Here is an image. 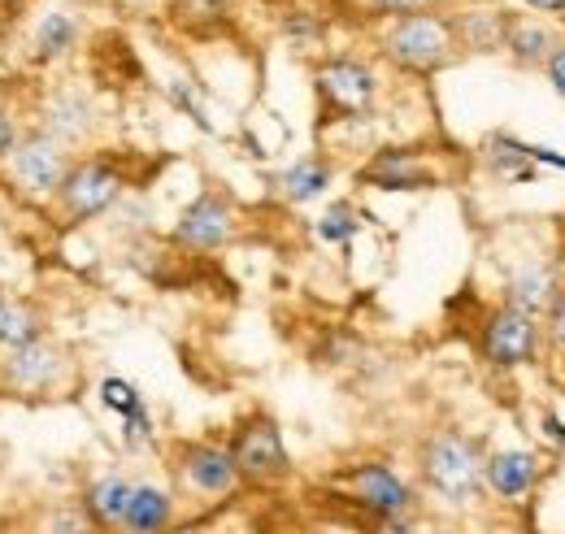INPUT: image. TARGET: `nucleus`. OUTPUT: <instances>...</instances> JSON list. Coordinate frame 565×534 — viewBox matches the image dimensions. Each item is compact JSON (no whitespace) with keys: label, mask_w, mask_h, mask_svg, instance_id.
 <instances>
[{"label":"nucleus","mask_w":565,"mask_h":534,"mask_svg":"<svg viewBox=\"0 0 565 534\" xmlns=\"http://www.w3.org/2000/svg\"><path fill=\"white\" fill-rule=\"evenodd\" d=\"M361 231H365V209H361L356 201H349V196L327 201V209L313 217V239H318L322 248H340V253H349Z\"/></svg>","instance_id":"b1692460"},{"label":"nucleus","mask_w":565,"mask_h":534,"mask_svg":"<svg viewBox=\"0 0 565 534\" xmlns=\"http://www.w3.org/2000/svg\"><path fill=\"white\" fill-rule=\"evenodd\" d=\"M361 534H426L423 517H401V522H365Z\"/></svg>","instance_id":"72a5a7b5"},{"label":"nucleus","mask_w":565,"mask_h":534,"mask_svg":"<svg viewBox=\"0 0 565 534\" xmlns=\"http://www.w3.org/2000/svg\"><path fill=\"white\" fill-rule=\"evenodd\" d=\"M353 179H356V188H365V192H387V196L435 192V188L444 183L439 165L426 157L423 148H409V143L374 148V152L353 170Z\"/></svg>","instance_id":"4468645a"},{"label":"nucleus","mask_w":565,"mask_h":534,"mask_svg":"<svg viewBox=\"0 0 565 534\" xmlns=\"http://www.w3.org/2000/svg\"><path fill=\"white\" fill-rule=\"evenodd\" d=\"M74 157L66 143H57L49 131H40L35 122L26 127L22 135V143L13 148V157L4 161V183L22 196V201L31 204H53L57 201V192H62V183H66V174H71Z\"/></svg>","instance_id":"9d476101"},{"label":"nucleus","mask_w":565,"mask_h":534,"mask_svg":"<svg viewBox=\"0 0 565 534\" xmlns=\"http://www.w3.org/2000/svg\"><path fill=\"white\" fill-rule=\"evenodd\" d=\"M166 469H170V482L183 495V504L213 509V504H226L231 495L244 491V478L235 469L226 439H213V435L174 439L166 448Z\"/></svg>","instance_id":"39448f33"},{"label":"nucleus","mask_w":565,"mask_h":534,"mask_svg":"<svg viewBox=\"0 0 565 534\" xmlns=\"http://www.w3.org/2000/svg\"><path fill=\"white\" fill-rule=\"evenodd\" d=\"M331 482L340 487L349 509H356L365 522L426 517L423 487L414 482V473H405L392 457H356Z\"/></svg>","instance_id":"20e7f679"},{"label":"nucleus","mask_w":565,"mask_h":534,"mask_svg":"<svg viewBox=\"0 0 565 534\" xmlns=\"http://www.w3.org/2000/svg\"><path fill=\"white\" fill-rule=\"evenodd\" d=\"M335 179H340V165H335L331 152H305V157H296V161L282 165L279 174L270 179V188H275V196L287 209H309V204L331 196Z\"/></svg>","instance_id":"a211bd4d"},{"label":"nucleus","mask_w":565,"mask_h":534,"mask_svg":"<svg viewBox=\"0 0 565 534\" xmlns=\"http://www.w3.org/2000/svg\"><path fill=\"white\" fill-rule=\"evenodd\" d=\"M365 361V343L349 331H331L318 348V365H331V370H356Z\"/></svg>","instance_id":"c85d7f7f"},{"label":"nucleus","mask_w":565,"mask_h":534,"mask_svg":"<svg viewBox=\"0 0 565 534\" xmlns=\"http://www.w3.org/2000/svg\"><path fill=\"white\" fill-rule=\"evenodd\" d=\"M540 322H544V348L565 361V291L553 300V309H548Z\"/></svg>","instance_id":"2f4dec72"},{"label":"nucleus","mask_w":565,"mask_h":534,"mask_svg":"<svg viewBox=\"0 0 565 534\" xmlns=\"http://www.w3.org/2000/svg\"><path fill=\"white\" fill-rule=\"evenodd\" d=\"M565 291V257L562 253H540V257H522L504 269L500 278V300L531 313V318H544L553 309V300Z\"/></svg>","instance_id":"2eb2a0df"},{"label":"nucleus","mask_w":565,"mask_h":534,"mask_svg":"<svg viewBox=\"0 0 565 534\" xmlns=\"http://www.w3.org/2000/svg\"><path fill=\"white\" fill-rule=\"evenodd\" d=\"M244 231V209L231 192L222 188H201L192 201L179 209L174 226H170V239L174 248L192 253V257H213L222 248H231Z\"/></svg>","instance_id":"9b49d317"},{"label":"nucleus","mask_w":565,"mask_h":534,"mask_svg":"<svg viewBox=\"0 0 565 534\" xmlns=\"http://www.w3.org/2000/svg\"><path fill=\"white\" fill-rule=\"evenodd\" d=\"M479 161H483V170H488L492 179L513 183V188H526V183L540 179V165L531 161V139H522V135H513V131L483 135Z\"/></svg>","instance_id":"4be33fe9"},{"label":"nucleus","mask_w":565,"mask_h":534,"mask_svg":"<svg viewBox=\"0 0 565 534\" xmlns=\"http://www.w3.org/2000/svg\"><path fill=\"white\" fill-rule=\"evenodd\" d=\"M548 473H553V457H544L535 448H488V466H483L488 504L500 513L531 509V500Z\"/></svg>","instance_id":"ddd939ff"},{"label":"nucleus","mask_w":565,"mask_h":534,"mask_svg":"<svg viewBox=\"0 0 565 534\" xmlns=\"http://www.w3.org/2000/svg\"><path fill=\"white\" fill-rule=\"evenodd\" d=\"M475 352L483 370L504 374V378L535 370L544 356V322L504 300H492L475 313Z\"/></svg>","instance_id":"0eeeda50"},{"label":"nucleus","mask_w":565,"mask_h":534,"mask_svg":"<svg viewBox=\"0 0 565 534\" xmlns=\"http://www.w3.org/2000/svg\"><path fill=\"white\" fill-rule=\"evenodd\" d=\"M452 13V31H457V49L461 57H492L504 49V31L513 22L509 9L500 4H461V9H448Z\"/></svg>","instance_id":"412c9836"},{"label":"nucleus","mask_w":565,"mask_h":534,"mask_svg":"<svg viewBox=\"0 0 565 534\" xmlns=\"http://www.w3.org/2000/svg\"><path fill=\"white\" fill-rule=\"evenodd\" d=\"M78 383V356L57 334L0 352V396L9 400H62Z\"/></svg>","instance_id":"423d86ee"},{"label":"nucleus","mask_w":565,"mask_h":534,"mask_svg":"<svg viewBox=\"0 0 565 534\" xmlns=\"http://www.w3.org/2000/svg\"><path fill=\"white\" fill-rule=\"evenodd\" d=\"M83 22H78V13L71 9H44L35 22H31V35H26V57L35 62V66L53 70V66H66L78 57V49H83Z\"/></svg>","instance_id":"6ab92c4d"},{"label":"nucleus","mask_w":565,"mask_h":534,"mask_svg":"<svg viewBox=\"0 0 565 534\" xmlns=\"http://www.w3.org/2000/svg\"><path fill=\"white\" fill-rule=\"evenodd\" d=\"M127 192H131V174H127L122 157H114L105 148H92V152L74 157L53 209L62 213L66 226H87V222L109 217L118 204L127 201Z\"/></svg>","instance_id":"6e6552de"},{"label":"nucleus","mask_w":565,"mask_h":534,"mask_svg":"<svg viewBox=\"0 0 565 534\" xmlns=\"http://www.w3.org/2000/svg\"><path fill=\"white\" fill-rule=\"evenodd\" d=\"M35 534H100L92 526V517L83 513V504L78 500H57V504H49L44 513H40V526Z\"/></svg>","instance_id":"a878e982"},{"label":"nucleus","mask_w":565,"mask_h":534,"mask_svg":"<svg viewBox=\"0 0 565 534\" xmlns=\"http://www.w3.org/2000/svg\"><path fill=\"white\" fill-rule=\"evenodd\" d=\"M483 466L488 439L457 421L430 426L414 444V482L423 487L426 509H439L448 517H475L488 509Z\"/></svg>","instance_id":"f257e3e1"},{"label":"nucleus","mask_w":565,"mask_h":534,"mask_svg":"<svg viewBox=\"0 0 565 534\" xmlns=\"http://www.w3.org/2000/svg\"><path fill=\"white\" fill-rule=\"evenodd\" d=\"M62 4H96V0H62Z\"/></svg>","instance_id":"a19ab883"},{"label":"nucleus","mask_w":565,"mask_h":534,"mask_svg":"<svg viewBox=\"0 0 565 534\" xmlns=\"http://www.w3.org/2000/svg\"><path fill=\"white\" fill-rule=\"evenodd\" d=\"M544 78H548L553 96H557V100H565V40L557 44V53L548 57V66H544Z\"/></svg>","instance_id":"f704fd0d"},{"label":"nucleus","mask_w":565,"mask_h":534,"mask_svg":"<svg viewBox=\"0 0 565 534\" xmlns=\"http://www.w3.org/2000/svg\"><path fill=\"white\" fill-rule=\"evenodd\" d=\"M562 40H565V31L557 22L535 18V13H513V22H509V31H504L500 57L513 70H544Z\"/></svg>","instance_id":"aec40b11"},{"label":"nucleus","mask_w":565,"mask_h":534,"mask_svg":"<svg viewBox=\"0 0 565 534\" xmlns=\"http://www.w3.org/2000/svg\"><path fill=\"white\" fill-rule=\"evenodd\" d=\"M40 131H49L57 143H66L71 152H92L96 139L105 131V109L96 100V92L87 83H53L31 118Z\"/></svg>","instance_id":"f8f14e48"},{"label":"nucleus","mask_w":565,"mask_h":534,"mask_svg":"<svg viewBox=\"0 0 565 534\" xmlns=\"http://www.w3.org/2000/svg\"><path fill=\"white\" fill-rule=\"evenodd\" d=\"M522 4H526L535 18H548V22H557L565 13V0H522Z\"/></svg>","instance_id":"4c0bfd02"},{"label":"nucleus","mask_w":565,"mask_h":534,"mask_svg":"<svg viewBox=\"0 0 565 534\" xmlns=\"http://www.w3.org/2000/svg\"><path fill=\"white\" fill-rule=\"evenodd\" d=\"M96 400L100 408L114 417V421H122V417H131V413H140L143 404V392L131 383V378H122V374H105L100 383H96Z\"/></svg>","instance_id":"393cba45"},{"label":"nucleus","mask_w":565,"mask_h":534,"mask_svg":"<svg viewBox=\"0 0 565 534\" xmlns=\"http://www.w3.org/2000/svg\"><path fill=\"white\" fill-rule=\"evenodd\" d=\"M540 439H544L557 457H565V417L562 413H553V408L540 413Z\"/></svg>","instance_id":"473e14b6"},{"label":"nucleus","mask_w":565,"mask_h":534,"mask_svg":"<svg viewBox=\"0 0 565 534\" xmlns=\"http://www.w3.org/2000/svg\"><path fill=\"white\" fill-rule=\"evenodd\" d=\"M183 509L188 504L170 478L136 473V491H131V504H127L118 534H174L183 522Z\"/></svg>","instance_id":"dca6fc26"},{"label":"nucleus","mask_w":565,"mask_h":534,"mask_svg":"<svg viewBox=\"0 0 565 534\" xmlns=\"http://www.w3.org/2000/svg\"><path fill=\"white\" fill-rule=\"evenodd\" d=\"M131 491H136V473H127L122 466H105V469H92L83 478V487L74 491V500L83 504V513L92 517L96 531L118 534L122 517H127V504H131Z\"/></svg>","instance_id":"f3484780"},{"label":"nucleus","mask_w":565,"mask_h":534,"mask_svg":"<svg viewBox=\"0 0 565 534\" xmlns=\"http://www.w3.org/2000/svg\"><path fill=\"white\" fill-rule=\"evenodd\" d=\"M226 448H231V457H235V469H239L244 487L275 491V487L296 478V461H291L282 421L275 413H266V408L239 413V417L231 421V430H226Z\"/></svg>","instance_id":"1a4fd4ad"},{"label":"nucleus","mask_w":565,"mask_h":534,"mask_svg":"<svg viewBox=\"0 0 565 534\" xmlns=\"http://www.w3.org/2000/svg\"><path fill=\"white\" fill-rule=\"evenodd\" d=\"M426 534H466L461 526H448V522H439V526H426Z\"/></svg>","instance_id":"ea45409f"},{"label":"nucleus","mask_w":565,"mask_h":534,"mask_svg":"<svg viewBox=\"0 0 565 534\" xmlns=\"http://www.w3.org/2000/svg\"><path fill=\"white\" fill-rule=\"evenodd\" d=\"M553 235H557V253L565 257V209L557 213V217H553Z\"/></svg>","instance_id":"58836bf2"},{"label":"nucleus","mask_w":565,"mask_h":534,"mask_svg":"<svg viewBox=\"0 0 565 534\" xmlns=\"http://www.w3.org/2000/svg\"><path fill=\"white\" fill-rule=\"evenodd\" d=\"M118 444H122L127 457H143V452L157 448V417H152L148 404H143L140 413H131V417L118 421Z\"/></svg>","instance_id":"bb28decb"},{"label":"nucleus","mask_w":565,"mask_h":534,"mask_svg":"<svg viewBox=\"0 0 565 534\" xmlns=\"http://www.w3.org/2000/svg\"><path fill=\"white\" fill-rule=\"evenodd\" d=\"M322 31H327L322 18L309 13V9H287V18H282V35H287L291 44H318Z\"/></svg>","instance_id":"7c9ffc66"},{"label":"nucleus","mask_w":565,"mask_h":534,"mask_svg":"<svg viewBox=\"0 0 565 534\" xmlns=\"http://www.w3.org/2000/svg\"><path fill=\"white\" fill-rule=\"evenodd\" d=\"M183 4H188L196 18H222V13H226L235 0H183Z\"/></svg>","instance_id":"e433bc0d"},{"label":"nucleus","mask_w":565,"mask_h":534,"mask_svg":"<svg viewBox=\"0 0 565 534\" xmlns=\"http://www.w3.org/2000/svg\"><path fill=\"white\" fill-rule=\"evenodd\" d=\"M26 114L18 109V105H9V100H0V170H4V161L13 157V148L22 143V135H26Z\"/></svg>","instance_id":"c756f323"},{"label":"nucleus","mask_w":565,"mask_h":534,"mask_svg":"<svg viewBox=\"0 0 565 534\" xmlns=\"http://www.w3.org/2000/svg\"><path fill=\"white\" fill-rule=\"evenodd\" d=\"M44 334H53V318L40 300H31L22 291H0V352H13Z\"/></svg>","instance_id":"5701e85b"},{"label":"nucleus","mask_w":565,"mask_h":534,"mask_svg":"<svg viewBox=\"0 0 565 534\" xmlns=\"http://www.w3.org/2000/svg\"><path fill=\"white\" fill-rule=\"evenodd\" d=\"M161 96L170 100V109H179L183 118H192L201 131H213L210 114H205V105H201V87H196L192 78H166V83H161Z\"/></svg>","instance_id":"cd10ccee"},{"label":"nucleus","mask_w":565,"mask_h":534,"mask_svg":"<svg viewBox=\"0 0 565 534\" xmlns=\"http://www.w3.org/2000/svg\"><path fill=\"white\" fill-rule=\"evenodd\" d=\"M383 96H387V74L361 53H327L313 62V100L322 127L370 122L383 109Z\"/></svg>","instance_id":"7ed1b4c3"},{"label":"nucleus","mask_w":565,"mask_h":534,"mask_svg":"<svg viewBox=\"0 0 565 534\" xmlns=\"http://www.w3.org/2000/svg\"><path fill=\"white\" fill-rule=\"evenodd\" d=\"M379 62H387L396 74H414V78H435L448 66H457L461 49H457V31H452V13L423 4L414 13L387 18V26L379 31Z\"/></svg>","instance_id":"f03ea898"},{"label":"nucleus","mask_w":565,"mask_h":534,"mask_svg":"<svg viewBox=\"0 0 565 534\" xmlns=\"http://www.w3.org/2000/svg\"><path fill=\"white\" fill-rule=\"evenodd\" d=\"M370 9H379L383 18H401V13H414V9H423L426 0H365Z\"/></svg>","instance_id":"c9c22d12"}]
</instances>
